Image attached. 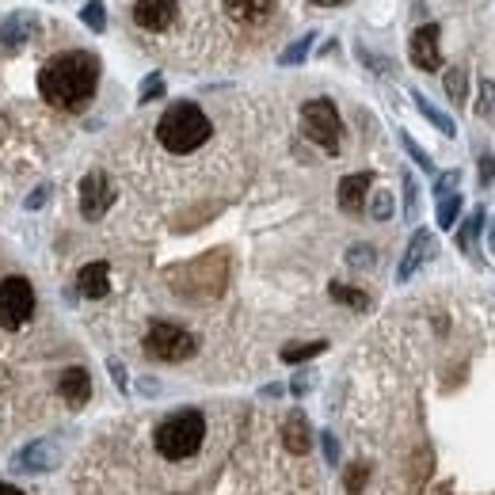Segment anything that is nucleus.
<instances>
[{
	"mask_svg": "<svg viewBox=\"0 0 495 495\" xmlns=\"http://www.w3.org/2000/svg\"><path fill=\"white\" fill-rule=\"evenodd\" d=\"M100 88V58L88 50H69L58 53L43 72H39V91L50 107L58 111H81V107L96 96Z\"/></svg>",
	"mask_w": 495,
	"mask_h": 495,
	"instance_id": "f257e3e1",
	"label": "nucleus"
},
{
	"mask_svg": "<svg viewBox=\"0 0 495 495\" xmlns=\"http://www.w3.org/2000/svg\"><path fill=\"white\" fill-rule=\"evenodd\" d=\"M210 134H214V126H210L206 111L191 100L172 103L157 122V141L176 157H187L195 149H203V145L210 141Z\"/></svg>",
	"mask_w": 495,
	"mask_h": 495,
	"instance_id": "f03ea898",
	"label": "nucleus"
},
{
	"mask_svg": "<svg viewBox=\"0 0 495 495\" xmlns=\"http://www.w3.org/2000/svg\"><path fill=\"white\" fill-rule=\"evenodd\" d=\"M203 438H206V415L195 408H183L157 424L153 446L160 450V457H168V462H187V457L198 453Z\"/></svg>",
	"mask_w": 495,
	"mask_h": 495,
	"instance_id": "7ed1b4c3",
	"label": "nucleus"
},
{
	"mask_svg": "<svg viewBox=\"0 0 495 495\" xmlns=\"http://www.w3.org/2000/svg\"><path fill=\"white\" fill-rule=\"evenodd\" d=\"M141 347H145V355L157 362H187L198 355V336H191L187 328H179L172 320H153Z\"/></svg>",
	"mask_w": 495,
	"mask_h": 495,
	"instance_id": "20e7f679",
	"label": "nucleus"
},
{
	"mask_svg": "<svg viewBox=\"0 0 495 495\" xmlns=\"http://www.w3.org/2000/svg\"><path fill=\"white\" fill-rule=\"evenodd\" d=\"M301 126H305V134L309 141H317L324 153H339V141H343V119L336 111V103L332 100H309L301 107Z\"/></svg>",
	"mask_w": 495,
	"mask_h": 495,
	"instance_id": "39448f33",
	"label": "nucleus"
},
{
	"mask_svg": "<svg viewBox=\"0 0 495 495\" xmlns=\"http://www.w3.org/2000/svg\"><path fill=\"white\" fill-rule=\"evenodd\" d=\"M34 313V290L27 279L12 274V279L0 282V324L5 328H24Z\"/></svg>",
	"mask_w": 495,
	"mask_h": 495,
	"instance_id": "423d86ee",
	"label": "nucleus"
},
{
	"mask_svg": "<svg viewBox=\"0 0 495 495\" xmlns=\"http://www.w3.org/2000/svg\"><path fill=\"white\" fill-rule=\"evenodd\" d=\"M438 39H443L438 24H424V27L412 31L408 58H412L415 69H424V72H438V69H443V46H438Z\"/></svg>",
	"mask_w": 495,
	"mask_h": 495,
	"instance_id": "0eeeda50",
	"label": "nucleus"
},
{
	"mask_svg": "<svg viewBox=\"0 0 495 495\" xmlns=\"http://www.w3.org/2000/svg\"><path fill=\"white\" fill-rule=\"evenodd\" d=\"M111 203H115V187H111V179H107V172H88L81 179V214L88 222H100V217L111 210Z\"/></svg>",
	"mask_w": 495,
	"mask_h": 495,
	"instance_id": "6e6552de",
	"label": "nucleus"
},
{
	"mask_svg": "<svg viewBox=\"0 0 495 495\" xmlns=\"http://www.w3.org/2000/svg\"><path fill=\"white\" fill-rule=\"evenodd\" d=\"M431 255H434V233L419 225V229L412 233V241H408L405 260H400V267H396V282H408L412 274H415L419 267H424V263L431 260Z\"/></svg>",
	"mask_w": 495,
	"mask_h": 495,
	"instance_id": "1a4fd4ad",
	"label": "nucleus"
},
{
	"mask_svg": "<svg viewBox=\"0 0 495 495\" xmlns=\"http://www.w3.org/2000/svg\"><path fill=\"white\" fill-rule=\"evenodd\" d=\"M179 5L176 0H138L134 5V24L145 31H168L176 24Z\"/></svg>",
	"mask_w": 495,
	"mask_h": 495,
	"instance_id": "9d476101",
	"label": "nucleus"
},
{
	"mask_svg": "<svg viewBox=\"0 0 495 495\" xmlns=\"http://www.w3.org/2000/svg\"><path fill=\"white\" fill-rule=\"evenodd\" d=\"M58 389H62V400L69 408H84L88 396H91V377L84 366H69V370L58 377Z\"/></svg>",
	"mask_w": 495,
	"mask_h": 495,
	"instance_id": "9b49d317",
	"label": "nucleus"
},
{
	"mask_svg": "<svg viewBox=\"0 0 495 495\" xmlns=\"http://www.w3.org/2000/svg\"><path fill=\"white\" fill-rule=\"evenodd\" d=\"M34 34H39V20H34L31 12H12L8 20L0 24V43H5L8 50H15V46L31 43Z\"/></svg>",
	"mask_w": 495,
	"mask_h": 495,
	"instance_id": "f8f14e48",
	"label": "nucleus"
},
{
	"mask_svg": "<svg viewBox=\"0 0 495 495\" xmlns=\"http://www.w3.org/2000/svg\"><path fill=\"white\" fill-rule=\"evenodd\" d=\"M62 457H58V450H53L50 443H31V446H24V453H15L12 457V469H20V472H46V469H53Z\"/></svg>",
	"mask_w": 495,
	"mask_h": 495,
	"instance_id": "ddd939ff",
	"label": "nucleus"
},
{
	"mask_svg": "<svg viewBox=\"0 0 495 495\" xmlns=\"http://www.w3.org/2000/svg\"><path fill=\"white\" fill-rule=\"evenodd\" d=\"M374 187V176L370 172H355V176H343L339 179V206L347 214H358L366 206V195Z\"/></svg>",
	"mask_w": 495,
	"mask_h": 495,
	"instance_id": "4468645a",
	"label": "nucleus"
},
{
	"mask_svg": "<svg viewBox=\"0 0 495 495\" xmlns=\"http://www.w3.org/2000/svg\"><path fill=\"white\" fill-rule=\"evenodd\" d=\"M77 290L84 293V298H91V301L107 298V290H111V267H107L103 260L84 263L81 274H77Z\"/></svg>",
	"mask_w": 495,
	"mask_h": 495,
	"instance_id": "2eb2a0df",
	"label": "nucleus"
},
{
	"mask_svg": "<svg viewBox=\"0 0 495 495\" xmlns=\"http://www.w3.org/2000/svg\"><path fill=\"white\" fill-rule=\"evenodd\" d=\"M282 446L290 453H309V446H313V427H309L305 412H290L286 424H282Z\"/></svg>",
	"mask_w": 495,
	"mask_h": 495,
	"instance_id": "dca6fc26",
	"label": "nucleus"
},
{
	"mask_svg": "<svg viewBox=\"0 0 495 495\" xmlns=\"http://www.w3.org/2000/svg\"><path fill=\"white\" fill-rule=\"evenodd\" d=\"M279 0H225V12L236 24H263L271 20V12Z\"/></svg>",
	"mask_w": 495,
	"mask_h": 495,
	"instance_id": "f3484780",
	"label": "nucleus"
},
{
	"mask_svg": "<svg viewBox=\"0 0 495 495\" xmlns=\"http://www.w3.org/2000/svg\"><path fill=\"white\" fill-rule=\"evenodd\" d=\"M412 103H415V111L424 115V119L434 126L438 134H446V138H453V134H457V122H453L450 115H443V111H438V107H434V103L424 96V91H412Z\"/></svg>",
	"mask_w": 495,
	"mask_h": 495,
	"instance_id": "a211bd4d",
	"label": "nucleus"
},
{
	"mask_svg": "<svg viewBox=\"0 0 495 495\" xmlns=\"http://www.w3.org/2000/svg\"><path fill=\"white\" fill-rule=\"evenodd\" d=\"M484 222H488V214H484V206H481V210H472V214L465 217L462 229H457V248H462L465 255H472V252H476V236H481Z\"/></svg>",
	"mask_w": 495,
	"mask_h": 495,
	"instance_id": "6ab92c4d",
	"label": "nucleus"
},
{
	"mask_svg": "<svg viewBox=\"0 0 495 495\" xmlns=\"http://www.w3.org/2000/svg\"><path fill=\"white\" fill-rule=\"evenodd\" d=\"M443 88H446L450 103L462 107V103L469 100V72H465L462 65H450V69H446V77H443Z\"/></svg>",
	"mask_w": 495,
	"mask_h": 495,
	"instance_id": "aec40b11",
	"label": "nucleus"
},
{
	"mask_svg": "<svg viewBox=\"0 0 495 495\" xmlns=\"http://www.w3.org/2000/svg\"><path fill=\"white\" fill-rule=\"evenodd\" d=\"M324 351H328L324 339H313V343H286L279 358L290 362V366H298V362H309V358H317V355H324Z\"/></svg>",
	"mask_w": 495,
	"mask_h": 495,
	"instance_id": "412c9836",
	"label": "nucleus"
},
{
	"mask_svg": "<svg viewBox=\"0 0 495 495\" xmlns=\"http://www.w3.org/2000/svg\"><path fill=\"white\" fill-rule=\"evenodd\" d=\"M462 203H465L462 191L438 198V229H453L457 225V217H462Z\"/></svg>",
	"mask_w": 495,
	"mask_h": 495,
	"instance_id": "4be33fe9",
	"label": "nucleus"
},
{
	"mask_svg": "<svg viewBox=\"0 0 495 495\" xmlns=\"http://www.w3.org/2000/svg\"><path fill=\"white\" fill-rule=\"evenodd\" d=\"M328 293L339 301V305H351V309H358V313H366L370 309V298H366L362 290H355V286H343V282H332L328 286Z\"/></svg>",
	"mask_w": 495,
	"mask_h": 495,
	"instance_id": "5701e85b",
	"label": "nucleus"
},
{
	"mask_svg": "<svg viewBox=\"0 0 495 495\" xmlns=\"http://www.w3.org/2000/svg\"><path fill=\"white\" fill-rule=\"evenodd\" d=\"M313 43H317V31H309V34H301L293 46H286L282 53H279V65H301L305 58H309V50H313Z\"/></svg>",
	"mask_w": 495,
	"mask_h": 495,
	"instance_id": "b1692460",
	"label": "nucleus"
},
{
	"mask_svg": "<svg viewBox=\"0 0 495 495\" xmlns=\"http://www.w3.org/2000/svg\"><path fill=\"white\" fill-rule=\"evenodd\" d=\"M81 20H84L88 31L103 34V27H107V5H103V0H88V5L81 8Z\"/></svg>",
	"mask_w": 495,
	"mask_h": 495,
	"instance_id": "393cba45",
	"label": "nucleus"
},
{
	"mask_svg": "<svg viewBox=\"0 0 495 495\" xmlns=\"http://www.w3.org/2000/svg\"><path fill=\"white\" fill-rule=\"evenodd\" d=\"M366 476H370V465H366V462L347 465V472H343V488H347V495H358V491L366 488Z\"/></svg>",
	"mask_w": 495,
	"mask_h": 495,
	"instance_id": "a878e982",
	"label": "nucleus"
},
{
	"mask_svg": "<svg viewBox=\"0 0 495 495\" xmlns=\"http://www.w3.org/2000/svg\"><path fill=\"white\" fill-rule=\"evenodd\" d=\"M476 115L495 122V81H481V91H476Z\"/></svg>",
	"mask_w": 495,
	"mask_h": 495,
	"instance_id": "bb28decb",
	"label": "nucleus"
},
{
	"mask_svg": "<svg viewBox=\"0 0 495 495\" xmlns=\"http://www.w3.org/2000/svg\"><path fill=\"white\" fill-rule=\"evenodd\" d=\"M405 217L412 225L419 222V183L412 172H405Z\"/></svg>",
	"mask_w": 495,
	"mask_h": 495,
	"instance_id": "cd10ccee",
	"label": "nucleus"
},
{
	"mask_svg": "<svg viewBox=\"0 0 495 495\" xmlns=\"http://www.w3.org/2000/svg\"><path fill=\"white\" fill-rule=\"evenodd\" d=\"M400 145H405V153H408V157H412V160H415L424 172H434V160H431V157H427V153H424V149H419V145L412 141V134H408V130H400Z\"/></svg>",
	"mask_w": 495,
	"mask_h": 495,
	"instance_id": "c85d7f7f",
	"label": "nucleus"
},
{
	"mask_svg": "<svg viewBox=\"0 0 495 495\" xmlns=\"http://www.w3.org/2000/svg\"><path fill=\"white\" fill-rule=\"evenodd\" d=\"M370 214H374V222H389V217H393V195L389 191H377L370 198Z\"/></svg>",
	"mask_w": 495,
	"mask_h": 495,
	"instance_id": "c756f323",
	"label": "nucleus"
},
{
	"mask_svg": "<svg viewBox=\"0 0 495 495\" xmlns=\"http://www.w3.org/2000/svg\"><path fill=\"white\" fill-rule=\"evenodd\" d=\"M347 263L351 267H374V248L370 244H351L347 248Z\"/></svg>",
	"mask_w": 495,
	"mask_h": 495,
	"instance_id": "7c9ffc66",
	"label": "nucleus"
},
{
	"mask_svg": "<svg viewBox=\"0 0 495 495\" xmlns=\"http://www.w3.org/2000/svg\"><path fill=\"white\" fill-rule=\"evenodd\" d=\"M160 96H164V77H160V72H153V77L141 84V96H138V100H141V103H153V100H160Z\"/></svg>",
	"mask_w": 495,
	"mask_h": 495,
	"instance_id": "2f4dec72",
	"label": "nucleus"
},
{
	"mask_svg": "<svg viewBox=\"0 0 495 495\" xmlns=\"http://www.w3.org/2000/svg\"><path fill=\"white\" fill-rule=\"evenodd\" d=\"M457 183H462V172L438 176V179H434V198H443V195H453V191H457Z\"/></svg>",
	"mask_w": 495,
	"mask_h": 495,
	"instance_id": "473e14b6",
	"label": "nucleus"
},
{
	"mask_svg": "<svg viewBox=\"0 0 495 495\" xmlns=\"http://www.w3.org/2000/svg\"><path fill=\"white\" fill-rule=\"evenodd\" d=\"M320 446H324V462H328V465H339V443H336L332 431L320 434Z\"/></svg>",
	"mask_w": 495,
	"mask_h": 495,
	"instance_id": "72a5a7b5",
	"label": "nucleus"
},
{
	"mask_svg": "<svg viewBox=\"0 0 495 495\" xmlns=\"http://www.w3.org/2000/svg\"><path fill=\"white\" fill-rule=\"evenodd\" d=\"M476 176H481V187H491L495 183V157L491 153H481V172Z\"/></svg>",
	"mask_w": 495,
	"mask_h": 495,
	"instance_id": "f704fd0d",
	"label": "nucleus"
},
{
	"mask_svg": "<svg viewBox=\"0 0 495 495\" xmlns=\"http://www.w3.org/2000/svg\"><path fill=\"white\" fill-rule=\"evenodd\" d=\"M358 58H362L366 65H370L374 72H393V62H385V58H374V53L366 50V46H358Z\"/></svg>",
	"mask_w": 495,
	"mask_h": 495,
	"instance_id": "c9c22d12",
	"label": "nucleus"
},
{
	"mask_svg": "<svg viewBox=\"0 0 495 495\" xmlns=\"http://www.w3.org/2000/svg\"><path fill=\"white\" fill-rule=\"evenodd\" d=\"M50 191H53V187H50V183H43V187H34V191L27 195V203H24V206H27V210H39V206H46V198H50Z\"/></svg>",
	"mask_w": 495,
	"mask_h": 495,
	"instance_id": "e433bc0d",
	"label": "nucleus"
},
{
	"mask_svg": "<svg viewBox=\"0 0 495 495\" xmlns=\"http://www.w3.org/2000/svg\"><path fill=\"white\" fill-rule=\"evenodd\" d=\"M309 389H313V374H298V377L290 381V393H293V396H305Z\"/></svg>",
	"mask_w": 495,
	"mask_h": 495,
	"instance_id": "4c0bfd02",
	"label": "nucleus"
},
{
	"mask_svg": "<svg viewBox=\"0 0 495 495\" xmlns=\"http://www.w3.org/2000/svg\"><path fill=\"white\" fill-rule=\"evenodd\" d=\"M111 374H115V381H119V389L126 393V389H130V385H126V370H122V366L119 362H111Z\"/></svg>",
	"mask_w": 495,
	"mask_h": 495,
	"instance_id": "58836bf2",
	"label": "nucleus"
},
{
	"mask_svg": "<svg viewBox=\"0 0 495 495\" xmlns=\"http://www.w3.org/2000/svg\"><path fill=\"white\" fill-rule=\"evenodd\" d=\"M0 495H24L20 488H12V484H0Z\"/></svg>",
	"mask_w": 495,
	"mask_h": 495,
	"instance_id": "ea45409f",
	"label": "nucleus"
},
{
	"mask_svg": "<svg viewBox=\"0 0 495 495\" xmlns=\"http://www.w3.org/2000/svg\"><path fill=\"white\" fill-rule=\"evenodd\" d=\"M320 8H336V5H347V0H317Z\"/></svg>",
	"mask_w": 495,
	"mask_h": 495,
	"instance_id": "a19ab883",
	"label": "nucleus"
}]
</instances>
